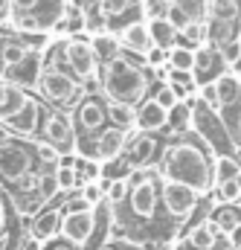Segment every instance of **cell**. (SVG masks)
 <instances>
[{
    "mask_svg": "<svg viewBox=\"0 0 241 250\" xmlns=\"http://www.w3.org/2000/svg\"><path fill=\"white\" fill-rule=\"evenodd\" d=\"M87 209H93V204H90L84 195H73V198L64 204V215H67V212H87Z\"/></svg>",
    "mask_w": 241,
    "mask_h": 250,
    "instance_id": "cell-36",
    "label": "cell"
},
{
    "mask_svg": "<svg viewBox=\"0 0 241 250\" xmlns=\"http://www.w3.org/2000/svg\"><path fill=\"white\" fill-rule=\"evenodd\" d=\"M166 123H169V111H166L157 99H145V102L140 105V111H137V128H142V131H157V128H163Z\"/></svg>",
    "mask_w": 241,
    "mask_h": 250,
    "instance_id": "cell-13",
    "label": "cell"
},
{
    "mask_svg": "<svg viewBox=\"0 0 241 250\" xmlns=\"http://www.w3.org/2000/svg\"><path fill=\"white\" fill-rule=\"evenodd\" d=\"M9 3H12V0H0V15H3V12L9 9Z\"/></svg>",
    "mask_w": 241,
    "mask_h": 250,
    "instance_id": "cell-51",
    "label": "cell"
},
{
    "mask_svg": "<svg viewBox=\"0 0 241 250\" xmlns=\"http://www.w3.org/2000/svg\"><path fill=\"white\" fill-rule=\"evenodd\" d=\"M206 12H209L212 21H230L239 12V3L236 0H209L206 3Z\"/></svg>",
    "mask_w": 241,
    "mask_h": 250,
    "instance_id": "cell-24",
    "label": "cell"
},
{
    "mask_svg": "<svg viewBox=\"0 0 241 250\" xmlns=\"http://www.w3.org/2000/svg\"><path fill=\"white\" fill-rule=\"evenodd\" d=\"M6 99H9V84H6V82H0V108L6 105Z\"/></svg>",
    "mask_w": 241,
    "mask_h": 250,
    "instance_id": "cell-47",
    "label": "cell"
},
{
    "mask_svg": "<svg viewBox=\"0 0 241 250\" xmlns=\"http://www.w3.org/2000/svg\"><path fill=\"white\" fill-rule=\"evenodd\" d=\"M166 21H169V23H172V26H175L178 32H183V29H186V26L192 23V18H189V15L183 12V9L178 6V3H172V9H169V15H166Z\"/></svg>",
    "mask_w": 241,
    "mask_h": 250,
    "instance_id": "cell-34",
    "label": "cell"
},
{
    "mask_svg": "<svg viewBox=\"0 0 241 250\" xmlns=\"http://www.w3.org/2000/svg\"><path fill=\"white\" fill-rule=\"evenodd\" d=\"M212 224H215L218 233H227V236H230V233L241 224V207L239 204H224V207L212 215Z\"/></svg>",
    "mask_w": 241,
    "mask_h": 250,
    "instance_id": "cell-18",
    "label": "cell"
},
{
    "mask_svg": "<svg viewBox=\"0 0 241 250\" xmlns=\"http://www.w3.org/2000/svg\"><path fill=\"white\" fill-rule=\"evenodd\" d=\"M35 160H32V151L18 146V143H0V178L9 181V184H18L20 178H26L32 172Z\"/></svg>",
    "mask_w": 241,
    "mask_h": 250,
    "instance_id": "cell-3",
    "label": "cell"
},
{
    "mask_svg": "<svg viewBox=\"0 0 241 250\" xmlns=\"http://www.w3.org/2000/svg\"><path fill=\"white\" fill-rule=\"evenodd\" d=\"M102 87H105V93H108L111 102L134 105V102L145 99V93H148V76L137 64L125 62V59H114V62L105 64V70H102Z\"/></svg>",
    "mask_w": 241,
    "mask_h": 250,
    "instance_id": "cell-2",
    "label": "cell"
},
{
    "mask_svg": "<svg viewBox=\"0 0 241 250\" xmlns=\"http://www.w3.org/2000/svg\"><path fill=\"white\" fill-rule=\"evenodd\" d=\"M93 230H96V212H93V209H87V212H67V215H64L61 236H64L73 248L87 245V239L93 236Z\"/></svg>",
    "mask_w": 241,
    "mask_h": 250,
    "instance_id": "cell-7",
    "label": "cell"
},
{
    "mask_svg": "<svg viewBox=\"0 0 241 250\" xmlns=\"http://www.w3.org/2000/svg\"><path fill=\"white\" fill-rule=\"evenodd\" d=\"M128 6H131L128 0H99V9H102V15H108V18H117V15H122Z\"/></svg>",
    "mask_w": 241,
    "mask_h": 250,
    "instance_id": "cell-35",
    "label": "cell"
},
{
    "mask_svg": "<svg viewBox=\"0 0 241 250\" xmlns=\"http://www.w3.org/2000/svg\"><path fill=\"white\" fill-rule=\"evenodd\" d=\"M181 38H183L181 47H189V50H192V47H198V44H201V38H203V23H201V21H192V23L181 32Z\"/></svg>",
    "mask_w": 241,
    "mask_h": 250,
    "instance_id": "cell-30",
    "label": "cell"
},
{
    "mask_svg": "<svg viewBox=\"0 0 241 250\" xmlns=\"http://www.w3.org/2000/svg\"><path fill=\"white\" fill-rule=\"evenodd\" d=\"M120 41H122V47H128V50H134V53H142V56L154 47L151 32H148V23H140V21H134V23H128V26L122 29Z\"/></svg>",
    "mask_w": 241,
    "mask_h": 250,
    "instance_id": "cell-12",
    "label": "cell"
},
{
    "mask_svg": "<svg viewBox=\"0 0 241 250\" xmlns=\"http://www.w3.org/2000/svg\"><path fill=\"white\" fill-rule=\"evenodd\" d=\"M61 224H64V209H41L35 218H32V227H29V236H35L38 242H50L61 233Z\"/></svg>",
    "mask_w": 241,
    "mask_h": 250,
    "instance_id": "cell-9",
    "label": "cell"
},
{
    "mask_svg": "<svg viewBox=\"0 0 241 250\" xmlns=\"http://www.w3.org/2000/svg\"><path fill=\"white\" fill-rule=\"evenodd\" d=\"M166 125H169V128H175V131L186 128V125H189V108L178 102V105H175V108L169 111V123H166Z\"/></svg>",
    "mask_w": 241,
    "mask_h": 250,
    "instance_id": "cell-33",
    "label": "cell"
},
{
    "mask_svg": "<svg viewBox=\"0 0 241 250\" xmlns=\"http://www.w3.org/2000/svg\"><path fill=\"white\" fill-rule=\"evenodd\" d=\"M169 64L175 67V70H195V50H189V47H172L169 50Z\"/></svg>",
    "mask_w": 241,
    "mask_h": 250,
    "instance_id": "cell-26",
    "label": "cell"
},
{
    "mask_svg": "<svg viewBox=\"0 0 241 250\" xmlns=\"http://www.w3.org/2000/svg\"><path fill=\"white\" fill-rule=\"evenodd\" d=\"M209 250H236V245L230 242V236H227V233H218V239H215V245H212Z\"/></svg>",
    "mask_w": 241,
    "mask_h": 250,
    "instance_id": "cell-45",
    "label": "cell"
},
{
    "mask_svg": "<svg viewBox=\"0 0 241 250\" xmlns=\"http://www.w3.org/2000/svg\"><path fill=\"white\" fill-rule=\"evenodd\" d=\"M175 250H201V248H198L192 239H183V242H178V248H175Z\"/></svg>",
    "mask_w": 241,
    "mask_h": 250,
    "instance_id": "cell-46",
    "label": "cell"
},
{
    "mask_svg": "<svg viewBox=\"0 0 241 250\" xmlns=\"http://www.w3.org/2000/svg\"><path fill=\"white\" fill-rule=\"evenodd\" d=\"M96 146H99V157L102 160H114V157H120V151L125 148V131L122 128H108V131H102L99 137H96Z\"/></svg>",
    "mask_w": 241,
    "mask_h": 250,
    "instance_id": "cell-14",
    "label": "cell"
},
{
    "mask_svg": "<svg viewBox=\"0 0 241 250\" xmlns=\"http://www.w3.org/2000/svg\"><path fill=\"white\" fill-rule=\"evenodd\" d=\"M163 207H166V212L172 215V218H189L192 212H195V207H198V192L195 189H189L186 184H178V181H166L163 184Z\"/></svg>",
    "mask_w": 241,
    "mask_h": 250,
    "instance_id": "cell-4",
    "label": "cell"
},
{
    "mask_svg": "<svg viewBox=\"0 0 241 250\" xmlns=\"http://www.w3.org/2000/svg\"><path fill=\"white\" fill-rule=\"evenodd\" d=\"M9 140V128L6 125H0V143H6Z\"/></svg>",
    "mask_w": 241,
    "mask_h": 250,
    "instance_id": "cell-49",
    "label": "cell"
},
{
    "mask_svg": "<svg viewBox=\"0 0 241 250\" xmlns=\"http://www.w3.org/2000/svg\"><path fill=\"white\" fill-rule=\"evenodd\" d=\"M44 137L47 143H53L56 148H67L76 143V134H73V125L67 123L61 114H50L47 123H44Z\"/></svg>",
    "mask_w": 241,
    "mask_h": 250,
    "instance_id": "cell-11",
    "label": "cell"
},
{
    "mask_svg": "<svg viewBox=\"0 0 241 250\" xmlns=\"http://www.w3.org/2000/svg\"><path fill=\"white\" fill-rule=\"evenodd\" d=\"M131 209L137 218H151L154 209H157V201H160V189H157V181L148 178V175H137L131 181Z\"/></svg>",
    "mask_w": 241,
    "mask_h": 250,
    "instance_id": "cell-6",
    "label": "cell"
},
{
    "mask_svg": "<svg viewBox=\"0 0 241 250\" xmlns=\"http://www.w3.org/2000/svg\"><path fill=\"white\" fill-rule=\"evenodd\" d=\"M38 3H41V0H12V6H15V18H20V15H26V12H32Z\"/></svg>",
    "mask_w": 241,
    "mask_h": 250,
    "instance_id": "cell-44",
    "label": "cell"
},
{
    "mask_svg": "<svg viewBox=\"0 0 241 250\" xmlns=\"http://www.w3.org/2000/svg\"><path fill=\"white\" fill-rule=\"evenodd\" d=\"M239 181H241V175H239Z\"/></svg>",
    "mask_w": 241,
    "mask_h": 250,
    "instance_id": "cell-56",
    "label": "cell"
},
{
    "mask_svg": "<svg viewBox=\"0 0 241 250\" xmlns=\"http://www.w3.org/2000/svg\"><path fill=\"white\" fill-rule=\"evenodd\" d=\"M38 120H41V108H38V102L35 99H26V105L9 120V123H3L9 131H15V134H26V137H32L35 131H38Z\"/></svg>",
    "mask_w": 241,
    "mask_h": 250,
    "instance_id": "cell-10",
    "label": "cell"
},
{
    "mask_svg": "<svg viewBox=\"0 0 241 250\" xmlns=\"http://www.w3.org/2000/svg\"><path fill=\"white\" fill-rule=\"evenodd\" d=\"M102 192H105V189H102V184H99V181H87V184L81 187V195H84V198H87V201H90L93 207L99 204V198H102Z\"/></svg>",
    "mask_w": 241,
    "mask_h": 250,
    "instance_id": "cell-39",
    "label": "cell"
},
{
    "mask_svg": "<svg viewBox=\"0 0 241 250\" xmlns=\"http://www.w3.org/2000/svg\"><path fill=\"white\" fill-rule=\"evenodd\" d=\"M166 59H169V53H166L163 47H151V50L145 53V62H148V64H154V67H157V64H163Z\"/></svg>",
    "mask_w": 241,
    "mask_h": 250,
    "instance_id": "cell-43",
    "label": "cell"
},
{
    "mask_svg": "<svg viewBox=\"0 0 241 250\" xmlns=\"http://www.w3.org/2000/svg\"><path fill=\"white\" fill-rule=\"evenodd\" d=\"M3 227H6V218H3V201H0V236H3Z\"/></svg>",
    "mask_w": 241,
    "mask_h": 250,
    "instance_id": "cell-50",
    "label": "cell"
},
{
    "mask_svg": "<svg viewBox=\"0 0 241 250\" xmlns=\"http://www.w3.org/2000/svg\"><path fill=\"white\" fill-rule=\"evenodd\" d=\"M50 250H70V242L67 245H56V248H50Z\"/></svg>",
    "mask_w": 241,
    "mask_h": 250,
    "instance_id": "cell-52",
    "label": "cell"
},
{
    "mask_svg": "<svg viewBox=\"0 0 241 250\" xmlns=\"http://www.w3.org/2000/svg\"><path fill=\"white\" fill-rule=\"evenodd\" d=\"M93 50H96V59H102L105 64L117 59V41H114V38H105V35L96 38V41H93Z\"/></svg>",
    "mask_w": 241,
    "mask_h": 250,
    "instance_id": "cell-28",
    "label": "cell"
},
{
    "mask_svg": "<svg viewBox=\"0 0 241 250\" xmlns=\"http://www.w3.org/2000/svg\"><path fill=\"white\" fill-rule=\"evenodd\" d=\"M230 242H233L236 248H239V245H241V224H239V227H236V230H233V233H230Z\"/></svg>",
    "mask_w": 241,
    "mask_h": 250,
    "instance_id": "cell-48",
    "label": "cell"
},
{
    "mask_svg": "<svg viewBox=\"0 0 241 250\" xmlns=\"http://www.w3.org/2000/svg\"><path fill=\"white\" fill-rule=\"evenodd\" d=\"M56 181H59L61 192L76 189L79 187V172H76V166H59V169H56Z\"/></svg>",
    "mask_w": 241,
    "mask_h": 250,
    "instance_id": "cell-27",
    "label": "cell"
},
{
    "mask_svg": "<svg viewBox=\"0 0 241 250\" xmlns=\"http://www.w3.org/2000/svg\"><path fill=\"white\" fill-rule=\"evenodd\" d=\"M221 64H224L221 53H209L206 47L195 53V73H198L201 79H203V76H209V73H215V70H221Z\"/></svg>",
    "mask_w": 241,
    "mask_h": 250,
    "instance_id": "cell-23",
    "label": "cell"
},
{
    "mask_svg": "<svg viewBox=\"0 0 241 250\" xmlns=\"http://www.w3.org/2000/svg\"><path fill=\"white\" fill-rule=\"evenodd\" d=\"M38 157H41L44 163H59L61 160L59 148H56L53 143H38Z\"/></svg>",
    "mask_w": 241,
    "mask_h": 250,
    "instance_id": "cell-40",
    "label": "cell"
},
{
    "mask_svg": "<svg viewBox=\"0 0 241 250\" xmlns=\"http://www.w3.org/2000/svg\"><path fill=\"white\" fill-rule=\"evenodd\" d=\"M128 3H131V6H140V3H142V0H128Z\"/></svg>",
    "mask_w": 241,
    "mask_h": 250,
    "instance_id": "cell-54",
    "label": "cell"
},
{
    "mask_svg": "<svg viewBox=\"0 0 241 250\" xmlns=\"http://www.w3.org/2000/svg\"><path fill=\"white\" fill-rule=\"evenodd\" d=\"M108 117L114 120L117 128H134L137 125V108L134 105H125V102H108Z\"/></svg>",
    "mask_w": 241,
    "mask_h": 250,
    "instance_id": "cell-21",
    "label": "cell"
},
{
    "mask_svg": "<svg viewBox=\"0 0 241 250\" xmlns=\"http://www.w3.org/2000/svg\"><path fill=\"white\" fill-rule=\"evenodd\" d=\"M201 96H203V102H206V105H212V108H221V96H218V87H215V84H203Z\"/></svg>",
    "mask_w": 241,
    "mask_h": 250,
    "instance_id": "cell-41",
    "label": "cell"
},
{
    "mask_svg": "<svg viewBox=\"0 0 241 250\" xmlns=\"http://www.w3.org/2000/svg\"><path fill=\"white\" fill-rule=\"evenodd\" d=\"M186 239H192L201 250H209L212 245H215V239H218V230H215V224H212V221H201V224H195V227L189 230V236H186Z\"/></svg>",
    "mask_w": 241,
    "mask_h": 250,
    "instance_id": "cell-22",
    "label": "cell"
},
{
    "mask_svg": "<svg viewBox=\"0 0 241 250\" xmlns=\"http://www.w3.org/2000/svg\"><path fill=\"white\" fill-rule=\"evenodd\" d=\"M99 250H120V248H114V245H105V248H99Z\"/></svg>",
    "mask_w": 241,
    "mask_h": 250,
    "instance_id": "cell-53",
    "label": "cell"
},
{
    "mask_svg": "<svg viewBox=\"0 0 241 250\" xmlns=\"http://www.w3.org/2000/svg\"><path fill=\"white\" fill-rule=\"evenodd\" d=\"M160 175L166 181H178V184H186L189 189H195L198 195L209 192L215 187L212 184V166L203 154V148H198L195 143H175L166 148L163 154V166H160Z\"/></svg>",
    "mask_w": 241,
    "mask_h": 250,
    "instance_id": "cell-1",
    "label": "cell"
},
{
    "mask_svg": "<svg viewBox=\"0 0 241 250\" xmlns=\"http://www.w3.org/2000/svg\"><path fill=\"white\" fill-rule=\"evenodd\" d=\"M218 198H221L224 204H239V201H241V181H239V178H233V181L221 184V187H218Z\"/></svg>",
    "mask_w": 241,
    "mask_h": 250,
    "instance_id": "cell-29",
    "label": "cell"
},
{
    "mask_svg": "<svg viewBox=\"0 0 241 250\" xmlns=\"http://www.w3.org/2000/svg\"><path fill=\"white\" fill-rule=\"evenodd\" d=\"M236 250H241V245H239V248H236Z\"/></svg>",
    "mask_w": 241,
    "mask_h": 250,
    "instance_id": "cell-55",
    "label": "cell"
},
{
    "mask_svg": "<svg viewBox=\"0 0 241 250\" xmlns=\"http://www.w3.org/2000/svg\"><path fill=\"white\" fill-rule=\"evenodd\" d=\"M218 53H221L224 64H239L241 62V38H230V41H224Z\"/></svg>",
    "mask_w": 241,
    "mask_h": 250,
    "instance_id": "cell-31",
    "label": "cell"
},
{
    "mask_svg": "<svg viewBox=\"0 0 241 250\" xmlns=\"http://www.w3.org/2000/svg\"><path fill=\"white\" fill-rule=\"evenodd\" d=\"M131 195V181H111V187H108V201L117 207L120 201H125Z\"/></svg>",
    "mask_w": 241,
    "mask_h": 250,
    "instance_id": "cell-32",
    "label": "cell"
},
{
    "mask_svg": "<svg viewBox=\"0 0 241 250\" xmlns=\"http://www.w3.org/2000/svg\"><path fill=\"white\" fill-rule=\"evenodd\" d=\"M26 59H29V47L23 41H0V62L6 64L9 70L23 64Z\"/></svg>",
    "mask_w": 241,
    "mask_h": 250,
    "instance_id": "cell-19",
    "label": "cell"
},
{
    "mask_svg": "<svg viewBox=\"0 0 241 250\" xmlns=\"http://www.w3.org/2000/svg\"><path fill=\"white\" fill-rule=\"evenodd\" d=\"M154 99H157L166 111H172V108L178 105V93H175V87H172V84H166L163 90H157V96H154Z\"/></svg>",
    "mask_w": 241,
    "mask_h": 250,
    "instance_id": "cell-37",
    "label": "cell"
},
{
    "mask_svg": "<svg viewBox=\"0 0 241 250\" xmlns=\"http://www.w3.org/2000/svg\"><path fill=\"white\" fill-rule=\"evenodd\" d=\"M38 90L53 102H76V96L81 93V84L61 70H44L38 76Z\"/></svg>",
    "mask_w": 241,
    "mask_h": 250,
    "instance_id": "cell-5",
    "label": "cell"
},
{
    "mask_svg": "<svg viewBox=\"0 0 241 250\" xmlns=\"http://www.w3.org/2000/svg\"><path fill=\"white\" fill-rule=\"evenodd\" d=\"M239 175H241L239 160H233V157H215V163H212V184L215 187H221V184H227V181H233Z\"/></svg>",
    "mask_w": 241,
    "mask_h": 250,
    "instance_id": "cell-20",
    "label": "cell"
},
{
    "mask_svg": "<svg viewBox=\"0 0 241 250\" xmlns=\"http://www.w3.org/2000/svg\"><path fill=\"white\" fill-rule=\"evenodd\" d=\"M215 87H218L221 105H230V102H236V99H239V93H241L239 79H233V76H221V79L215 82Z\"/></svg>",
    "mask_w": 241,
    "mask_h": 250,
    "instance_id": "cell-25",
    "label": "cell"
},
{
    "mask_svg": "<svg viewBox=\"0 0 241 250\" xmlns=\"http://www.w3.org/2000/svg\"><path fill=\"white\" fill-rule=\"evenodd\" d=\"M64 59L70 62V67L76 70V76L79 79H90L93 73H96V50L90 47V44H84L81 38H70V41H64Z\"/></svg>",
    "mask_w": 241,
    "mask_h": 250,
    "instance_id": "cell-8",
    "label": "cell"
},
{
    "mask_svg": "<svg viewBox=\"0 0 241 250\" xmlns=\"http://www.w3.org/2000/svg\"><path fill=\"white\" fill-rule=\"evenodd\" d=\"M154 151H157L154 137L140 134V137H134V143H131V148H128V157H131V163H134V166H145V163L154 157Z\"/></svg>",
    "mask_w": 241,
    "mask_h": 250,
    "instance_id": "cell-17",
    "label": "cell"
},
{
    "mask_svg": "<svg viewBox=\"0 0 241 250\" xmlns=\"http://www.w3.org/2000/svg\"><path fill=\"white\" fill-rule=\"evenodd\" d=\"M148 32H151L154 47H163V50L178 47V35H181V32H178L166 18H151V21H148Z\"/></svg>",
    "mask_w": 241,
    "mask_h": 250,
    "instance_id": "cell-15",
    "label": "cell"
},
{
    "mask_svg": "<svg viewBox=\"0 0 241 250\" xmlns=\"http://www.w3.org/2000/svg\"><path fill=\"white\" fill-rule=\"evenodd\" d=\"M105 117H108V108L102 102H96V99H87L79 108V123H81L84 131H99L102 123H105Z\"/></svg>",
    "mask_w": 241,
    "mask_h": 250,
    "instance_id": "cell-16",
    "label": "cell"
},
{
    "mask_svg": "<svg viewBox=\"0 0 241 250\" xmlns=\"http://www.w3.org/2000/svg\"><path fill=\"white\" fill-rule=\"evenodd\" d=\"M175 3L181 6V9L186 12V15H189V18H192V21H198V18L203 15V9H206L201 0H175Z\"/></svg>",
    "mask_w": 241,
    "mask_h": 250,
    "instance_id": "cell-38",
    "label": "cell"
},
{
    "mask_svg": "<svg viewBox=\"0 0 241 250\" xmlns=\"http://www.w3.org/2000/svg\"><path fill=\"white\" fill-rule=\"evenodd\" d=\"M169 79H172V84H183V87H192V73H189V70H175V67H172Z\"/></svg>",
    "mask_w": 241,
    "mask_h": 250,
    "instance_id": "cell-42",
    "label": "cell"
}]
</instances>
